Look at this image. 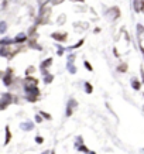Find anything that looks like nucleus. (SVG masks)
Segmentation results:
<instances>
[{"label": "nucleus", "instance_id": "nucleus-1", "mask_svg": "<svg viewBox=\"0 0 144 154\" xmlns=\"http://www.w3.org/2000/svg\"><path fill=\"white\" fill-rule=\"evenodd\" d=\"M12 100H13V98H12V95L10 93H3L1 95V102H0V105H1V110H4L12 103Z\"/></svg>", "mask_w": 144, "mask_h": 154}, {"label": "nucleus", "instance_id": "nucleus-2", "mask_svg": "<svg viewBox=\"0 0 144 154\" xmlns=\"http://www.w3.org/2000/svg\"><path fill=\"white\" fill-rule=\"evenodd\" d=\"M78 106V103L75 99H69V102H68V106H66V116H71L73 109Z\"/></svg>", "mask_w": 144, "mask_h": 154}, {"label": "nucleus", "instance_id": "nucleus-3", "mask_svg": "<svg viewBox=\"0 0 144 154\" xmlns=\"http://www.w3.org/2000/svg\"><path fill=\"white\" fill-rule=\"evenodd\" d=\"M66 37H68V35H66L65 33H54L53 34V38L58 40V41H65Z\"/></svg>", "mask_w": 144, "mask_h": 154}, {"label": "nucleus", "instance_id": "nucleus-4", "mask_svg": "<svg viewBox=\"0 0 144 154\" xmlns=\"http://www.w3.org/2000/svg\"><path fill=\"white\" fill-rule=\"evenodd\" d=\"M3 82H4V85H6V86H9V85H10V82H12V69H9V72H7L6 75L3 77Z\"/></svg>", "mask_w": 144, "mask_h": 154}, {"label": "nucleus", "instance_id": "nucleus-5", "mask_svg": "<svg viewBox=\"0 0 144 154\" xmlns=\"http://www.w3.org/2000/svg\"><path fill=\"white\" fill-rule=\"evenodd\" d=\"M134 9L136 12H140L144 9V0H134Z\"/></svg>", "mask_w": 144, "mask_h": 154}, {"label": "nucleus", "instance_id": "nucleus-6", "mask_svg": "<svg viewBox=\"0 0 144 154\" xmlns=\"http://www.w3.org/2000/svg\"><path fill=\"white\" fill-rule=\"evenodd\" d=\"M34 127V124L31 122H26V123H21V129H23V130H27V132H28V130H31V129Z\"/></svg>", "mask_w": 144, "mask_h": 154}, {"label": "nucleus", "instance_id": "nucleus-7", "mask_svg": "<svg viewBox=\"0 0 144 154\" xmlns=\"http://www.w3.org/2000/svg\"><path fill=\"white\" fill-rule=\"evenodd\" d=\"M131 86H133V88H134L136 90H138V89H140V86H141V85H140V82H138V81L136 79V78H133V79H131Z\"/></svg>", "mask_w": 144, "mask_h": 154}, {"label": "nucleus", "instance_id": "nucleus-8", "mask_svg": "<svg viewBox=\"0 0 144 154\" xmlns=\"http://www.w3.org/2000/svg\"><path fill=\"white\" fill-rule=\"evenodd\" d=\"M10 139H12V134H10V129L6 127V141H4V144H9L10 143Z\"/></svg>", "mask_w": 144, "mask_h": 154}, {"label": "nucleus", "instance_id": "nucleus-9", "mask_svg": "<svg viewBox=\"0 0 144 154\" xmlns=\"http://www.w3.org/2000/svg\"><path fill=\"white\" fill-rule=\"evenodd\" d=\"M40 115L42 116L44 119H47V120H51V119H53L51 115H50V113H47V112H44V110H41V112H40Z\"/></svg>", "mask_w": 144, "mask_h": 154}, {"label": "nucleus", "instance_id": "nucleus-10", "mask_svg": "<svg viewBox=\"0 0 144 154\" xmlns=\"http://www.w3.org/2000/svg\"><path fill=\"white\" fill-rule=\"evenodd\" d=\"M85 90H86V93H92L93 88H92V85L89 82H85Z\"/></svg>", "mask_w": 144, "mask_h": 154}, {"label": "nucleus", "instance_id": "nucleus-11", "mask_svg": "<svg viewBox=\"0 0 144 154\" xmlns=\"http://www.w3.org/2000/svg\"><path fill=\"white\" fill-rule=\"evenodd\" d=\"M126 69H127V65H126V64H122V65H120V67L117 68L119 72H126Z\"/></svg>", "mask_w": 144, "mask_h": 154}, {"label": "nucleus", "instance_id": "nucleus-12", "mask_svg": "<svg viewBox=\"0 0 144 154\" xmlns=\"http://www.w3.org/2000/svg\"><path fill=\"white\" fill-rule=\"evenodd\" d=\"M51 62H53L51 59H48V61H45V62H42V65H41V67H42V69H45L47 67H50V65H51Z\"/></svg>", "mask_w": 144, "mask_h": 154}, {"label": "nucleus", "instance_id": "nucleus-13", "mask_svg": "<svg viewBox=\"0 0 144 154\" xmlns=\"http://www.w3.org/2000/svg\"><path fill=\"white\" fill-rule=\"evenodd\" d=\"M44 81H45L47 84H50V82H51V81H53V75H44Z\"/></svg>", "mask_w": 144, "mask_h": 154}, {"label": "nucleus", "instance_id": "nucleus-14", "mask_svg": "<svg viewBox=\"0 0 144 154\" xmlns=\"http://www.w3.org/2000/svg\"><path fill=\"white\" fill-rule=\"evenodd\" d=\"M24 40H26V35H24V34H19L17 38H16V41H24Z\"/></svg>", "mask_w": 144, "mask_h": 154}, {"label": "nucleus", "instance_id": "nucleus-15", "mask_svg": "<svg viewBox=\"0 0 144 154\" xmlns=\"http://www.w3.org/2000/svg\"><path fill=\"white\" fill-rule=\"evenodd\" d=\"M79 150H81V151H84V153H91V151H89V150H88L84 144H81V146H79Z\"/></svg>", "mask_w": 144, "mask_h": 154}, {"label": "nucleus", "instance_id": "nucleus-16", "mask_svg": "<svg viewBox=\"0 0 144 154\" xmlns=\"http://www.w3.org/2000/svg\"><path fill=\"white\" fill-rule=\"evenodd\" d=\"M35 141H37V143H38V144H41V143H42V141H44V139H42V137H41V136H37V137H35Z\"/></svg>", "mask_w": 144, "mask_h": 154}, {"label": "nucleus", "instance_id": "nucleus-17", "mask_svg": "<svg viewBox=\"0 0 144 154\" xmlns=\"http://www.w3.org/2000/svg\"><path fill=\"white\" fill-rule=\"evenodd\" d=\"M85 67H86V68H88L89 71H92V65L89 64V62H85Z\"/></svg>", "mask_w": 144, "mask_h": 154}, {"label": "nucleus", "instance_id": "nucleus-18", "mask_svg": "<svg viewBox=\"0 0 144 154\" xmlns=\"http://www.w3.org/2000/svg\"><path fill=\"white\" fill-rule=\"evenodd\" d=\"M35 120H37V122H41V120H42V119H41V117H40V116H37V117H35Z\"/></svg>", "mask_w": 144, "mask_h": 154}, {"label": "nucleus", "instance_id": "nucleus-19", "mask_svg": "<svg viewBox=\"0 0 144 154\" xmlns=\"http://www.w3.org/2000/svg\"><path fill=\"white\" fill-rule=\"evenodd\" d=\"M141 77H143V82H144V71H143V68H141Z\"/></svg>", "mask_w": 144, "mask_h": 154}, {"label": "nucleus", "instance_id": "nucleus-20", "mask_svg": "<svg viewBox=\"0 0 144 154\" xmlns=\"http://www.w3.org/2000/svg\"><path fill=\"white\" fill-rule=\"evenodd\" d=\"M141 52H143V54H144V48H143V47H141Z\"/></svg>", "mask_w": 144, "mask_h": 154}, {"label": "nucleus", "instance_id": "nucleus-21", "mask_svg": "<svg viewBox=\"0 0 144 154\" xmlns=\"http://www.w3.org/2000/svg\"><path fill=\"white\" fill-rule=\"evenodd\" d=\"M89 154H96V153H93V151H91V153H89Z\"/></svg>", "mask_w": 144, "mask_h": 154}, {"label": "nucleus", "instance_id": "nucleus-22", "mask_svg": "<svg viewBox=\"0 0 144 154\" xmlns=\"http://www.w3.org/2000/svg\"><path fill=\"white\" fill-rule=\"evenodd\" d=\"M79 1H84V0H79Z\"/></svg>", "mask_w": 144, "mask_h": 154}]
</instances>
